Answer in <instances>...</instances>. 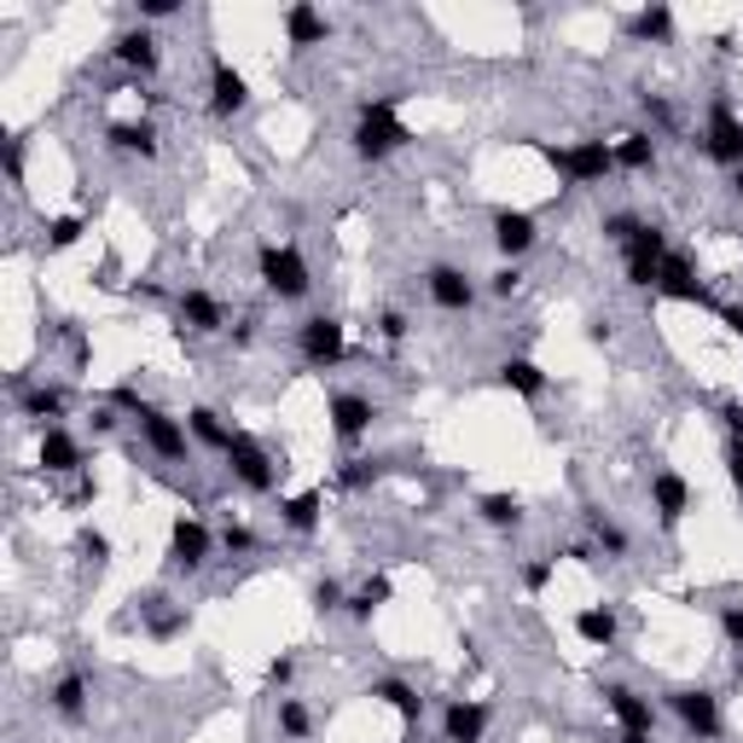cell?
<instances>
[{
    "label": "cell",
    "instance_id": "cell-32",
    "mask_svg": "<svg viewBox=\"0 0 743 743\" xmlns=\"http://www.w3.org/2000/svg\"><path fill=\"white\" fill-rule=\"evenodd\" d=\"M372 697H378V703H390L406 726H419V721H424V697H419V685H406V680H372Z\"/></svg>",
    "mask_w": 743,
    "mask_h": 743
},
{
    "label": "cell",
    "instance_id": "cell-50",
    "mask_svg": "<svg viewBox=\"0 0 743 743\" xmlns=\"http://www.w3.org/2000/svg\"><path fill=\"white\" fill-rule=\"evenodd\" d=\"M181 12V0H140V23H163Z\"/></svg>",
    "mask_w": 743,
    "mask_h": 743
},
{
    "label": "cell",
    "instance_id": "cell-4",
    "mask_svg": "<svg viewBox=\"0 0 743 743\" xmlns=\"http://www.w3.org/2000/svg\"><path fill=\"white\" fill-rule=\"evenodd\" d=\"M227 471H233V482H239L244 494H273V482H279V471H285V459H273L250 430H239L233 448H227Z\"/></svg>",
    "mask_w": 743,
    "mask_h": 743
},
{
    "label": "cell",
    "instance_id": "cell-16",
    "mask_svg": "<svg viewBox=\"0 0 743 743\" xmlns=\"http://www.w3.org/2000/svg\"><path fill=\"white\" fill-rule=\"evenodd\" d=\"M489 721H494L489 703L453 697V703L442 709V743H482V737H489Z\"/></svg>",
    "mask_w": 743,
    "mask_h": 743
},
{
    "label": "cell",
    "instance_id": "cell-38",
    "mask_svg": "<svg viewBox=\"0 0 743 743\" xmlns=\"http://www.w3.org/2000/svg\"><path fill=\"white\" fill-rule=\"evenodd\" d=\"M639 111H645V122H651V134H674V122H680V111L669 106L662 93H639Z\"/></svg>",
    "mask_w": 743,
    "mask_h": 743
},
{
    "label": "cell",
    "instance_id": "cell-7",
    "mask_svg": "<svg viewBox=\"0 0 743 743\" xmlns=\"http://www.w3.org/2000/svg\"><path fill=\"white\" fill-rule=\"evenodd\" d=\"M662 262H669V227L645 221V227L633 233V244L622 250V273H627V285H633V291H656Z\"/></svg>",
    "mask_w": 743,
    "mask_h": 743
},
{
    "label": "cell",
    "instance_id": "cell-56",
    "mask_svg": "<svg viewBox=\"0 0 743 743\" xmlns=\"http://www.w3.org/2000/svg\"><path fill=\"white\" fill-rule=\"evenodd\" d=\"M732 198L743 203V169H732Z\"/></svg>",
    "mask_w": 743,
    "mask_h": 743
},
{
    "label": "cell",
    "instance_id": "cell-36",
    "mask_svg": "<svg viewBox=\"0 0 743 743\" xmlns=\"http://www.w3.org/2000/svg\"><path fill=\"white\" fill-rule=\"evenodd\" d=\"M390 471V459H367V453H354V459H343L338 465V489H349V494H361V489H372V482Z\"/></svg>",
    "mask_w": 743,
    "mask_h": 743
},
{
    "label": "cell",
    "instance_id": "cell-43",
    "mask_svg": "<svg viewBox=\"0 0 743 743\" xmlns=\"http://www.w3.org/2000/svg\"><path fill=\"white\" fill-rule=\"evenodd\" d=\"M552 575H558V558H529L523 563V586H529V593H546Z\"/></svg>",
    "mask_w": 743,
    "mask_h": 743
},
{
    "label": "cell",
    "instance_id": "cell-17",
    "mask_svg": "<svg viewBox=\"0 0 743 743\" xmlns=\"http://www.w3.org/2000/svg\"><path fill=\"white\" fill-rule=\"evenodd\" d=\"M494 244H500L505 262H523V255L541 244V221L529 210H494Z\"/></svg>",
    "mask_w": 743,
    "mask_h": 743
},
{
    "label": "cell",
    "instance_id": "cell-52",
    "mask_svg": "<svg viewBox=\"0 0 743 743\" xmlns=\"http://www.w3.org/2000/svg\"><path fill=\"white\" fill-rule=\"evenodd\" d=\"M726 476H732V489L743 500V442H726Z\"/></svg>",
    "mask_w": 743,
    "mask_h": 743
},
{
    "label": "cell",
    "instance_id": "cell-45",
    "mask_svg": "<svg viewBox=\"0 0 743 743\" xmlns=\"http://www.w3.org/2000/svg\"><path fill=\"white\" fill-rule=\"evenodd\" d=\"M489 291H494V297H518V291H523V268H518V262L494 268V273H489Z\"/></svg>",
    "mask_w": 743,
    "mask_h": 743
},
{
    "label": "cell",
    "instance_id": "cell-51",
    "mask_svg": "<svg viewBox=\"0 0 743 743\" xmlns=\"http://www.w3.org/2000/svg\"><path fill=\"white\" fill-rule=\"evenodd\" d=\"M291 680H297V656H273V662H268V685L285 691Z\"/></svg>",
    "mask_w": 743,
    "mask_h": 743
},
{
    "label": "cell",
    "instance_id": "cell-14",
    "mask_svg": "<svg viewBox=\"0 0 743 743\" xmlns=\"http://www.w3.org/2000/svg\"><path fill=\"white\" fill-rule=\"evenodd\" d=\"M651 511H656V523L674 534L685 523V511H691V482L680 471H669V465L651 471Z\"/></svg>",
    "mask_w": 743,
    "mask_h": 743
},
{
    "label": "cell",
    "instance_id": "cell-11",
    "mask_svg": "<svg viewBox=\"0 0 743 743\" xmlns=\"http://www.w3.org/2000/svg\"><path fill=\"white\" fill-rule=\"evenodd\" d=\"M111 59L134 76H158L163 70V41L151 36V23H128V30L111 36Z\"/></svg>",
    "mask_w": 743,
    "mask_h": 743
},
{
    "label": "cell",
    "instance_id": "cell-55",
    "mask_svg": "<svg viewBox=\"0 0 743 743\" xmlns=\"http://www.w3.org/2000/svg\"><path fill=\"white\" fill-rule=\"evenodd\" d=\"M622 743H656V732H622Z\"/></svg>",
    "mask_w": 743,
    "mask_h": 743
},
{
    "label": "cell",
    "instance_id": "cell-29",
    "mask_svg": "<svg viewBox=\"0 0 743 743\" xmlns=\"http://www.w3.org/2000/svg\"><path fill=\"white\" fill-rule=\"evenodd\" d=\"M320 511H325V489H309V494L279 500V523H285L291 534H314L320 529Z\"/></svg>",
    "mask_w": 743,
    "mask_h": 743
},
{
    "label": "cell",
    "instance_id": "cell-26",
    "mask_svg": "<svg viewBox=\"0 0 743 743\" xmlns=\"http://www.w3.org/2000/svg\"><path fill=\"white\" fill-rule=\"evenodd\" d=\"M187 435H192V448H203V453H221L227 459V448H233V424H227L215 406H192L187 413Z\"/></svg>",
    "mask_w": 743,
    "mask_h": 743
},
{
    "label": "cell",
    "instance_id": "cell-35",
    "mask_svg": "<svg viewBox=\"0 0 743 743\" xmlns=\"http://www.w3.org/2000/svg\"><path fill=\"white\" fill-rule=\"evenodd\" d=\"M476 518L489 529H523V500L518 494H482L476 500Z\"/></svg>",
    "mask_w": 743,
    "mask_h": 743
},
{
    "label": "cell",
    "instance_id": "cell-22",
    "mask_svg": "<svg viewBox=\"0 0 743 743\" xmlns=\"http://www.w3.org/2000/svg\"><path fill=\"white\" fill-rule=\"evenodd\" d=\"M106 145L111 151H122V158H140V163H151L163 151V140H158V122H111L106 128Z\"/></svg>",
    "mask_w": 743,
    "mask_h": 743
},
{
    "label": "cell",
    "instance_id": "cell-49",
    "mask_svg": "<svg viewBox=\"0 0 743 743\" xmlns=\"http://www.w3.org/2000/svg\"><path fill=\"white\" fill-rule=\"evenodd\" d=\"M714 413H721V424H726V435H732V442H743V401L732 395V401H721V406H714Z\"/></svg>",
    "mask_w": 743,
    "mask_h": 743
},
{
    "label": "cell",
    "instance_id": "cell-53",
    "mask_svg": "<svg viewBox=\"0 0 743 743\" xmlns=\"http://www.w3.org/2000/svg\"><path fill=\"white\" fill-rule=\"evenodd\" d=\"M721 320L732 325V338L743 343V302H726V309H721Z\"/></svg>",
    "mask_w": 743,
    "mask_h": 743
},
{
    "label": "cell",
    "instance_id": "cell-40",
    "mask_svg": "<svg viewBox=\"0 0 743 743\" xmlns=\"http://www.w3.org/2000/svg\"><path fill=\"white\" fill-rule=\"evenodd\" d=\"M76 552H82V563H93V570H106V563H111V541L99 529H76Z\"/></svg>",
    "mask_w": 743,
    "mask_h": 743
},
{
    "label": "cell",
    "instance_id": "cell-2",
    "mask_svg": "<svg viewBox=\"0 0 743 743\" xmlns=\"http://www.w3.org/2000/svg\"><path fill=\"white\" fill-rule=\"evenodd\" d=\"M534 151L558 169L563 187H599L604 174H616V145L610 140H575V145H546L534 140Z\"/></svg>",
    "mask_w": 743,
    "mask_h": 743
},
{
    "label": "cell",
    "instance_id": "cell-28",
    "mask_svg": "<svg viewBox=\"0 0 743 743\" xmlns=\"http://www.w3.org/2000/svg\"><path fill=\"white\" fill-rule=\"evenodd\" d=\"M610 145H616V169H627V174H651L656 169V134L651 128H633V134L610 140Z\"/></svg>",
    "mask_w": 743,
    "mask_h": 743
},
{
    "label": "cell",
    "instance_id": "cell-44",
    "mask_svg": "<svg viewBox=\"0 0 743 743\" xmlns=\"http://www.w3.org/2000/svg\"><path fill=\"white\" fill-rule=\"evenodd\" d=\"M406 331H413V320H406L401 309H383V314H378V338H383V343H406Z\"/></svg>",
    "mask_w": 743,
    "mask_h": 743
},
{
    "label": "cell",
    "instance_id": "cell-25",
    "mask_svg": "<svg viewBox=\"0 0 743 743\" xmlns=\"http://www.w3.org/2000/svg\"><path fill=\"white\" fill-rule=\"evenodd\" d=\"M279 23H285V41L297 47V53H302V47H325V36H331V18L320 7H309V0L285 7V18H279Z\"/></svg>",
    "mask_w": 743,
    "mask_h": 743
},
{
    "label": "cell",
    "instance_id": "cell-31",
    "mask_svg": "<svg viewBox=\"0 0 743 743\" xmlns=\"http://www.w3.org/2000/svg\"><path fill=\"white\" fill-rule=\"evenodd\" d=\"M575 639H581V645H593V651H616V639H622L616 610H581V616H575Z\"/></svg>",
    "mask_w": 743,
    "mask_h": 743
},
{
    "label": "cell",
    "instance_id": "cell-21",
    "mask_svg": "<svg viewBox=\"0 0 743 743\" xmlns=\"http://www.w3.org/2000/svg\"><path fill=\"white\" fill-rule=\"evenodd\" d=\"M18 406H23V419H36L41 430H53V424L64 419L70 395L59 390V383H23V378H18Z\"/></svg>",
    "mask_w": 743,
    "mask_h": 743
},
{
    "label": "cell",
    "instance_id": "cell-30",
    "mask_svg": "<svg viewBox=\"0 0 743 743\" xmlns=\"http://www.w3.org/2000/svg\"><path fill=\"white\" fill-rule=\"evenodd\" d=\"M627 36L633 41H651V47H669L674 41V7H639L633 18H627Z\"/></svg>",
    "mask_w": 743,
    "mask_h": 743
},
{
    "label": "cell",
    "instance_id": "cell-8",
    "mask_svg": "<svg viewBox=\"0 0 743 743\" xmlns=\"http://www.w3.org/2000/svg\"><path fill=\"white\" fill-rule=\"evenodd\" d=\"M669 709H674V721L697 737V743H714L726 732V721H721V697H714L709 685H680V691H669Z\"/></svg>",
    "mask_w": 743,
    "mask_h": 743
},
{
    "label": "cell",
    "instance_id": "cell-3",
    "mask_svg": "<svg viewBox=\"0 0 743 743\" xmlns=\"http://www.w3.org/2000/svg\"><path fill=\"white\" fill-rule=\"evenodd\" d=\"M255 273H262V291L279 302H302L314 291V273H309V255L297 244H262L255 250Z\"/></svg>",
    "mask_w": 743,
    "mask_h": 743
},
{
    "label": "cell",
    "instance_id": "cell-42",
    "mask_svg": "<svg viewBox=\"0 0 743 743\" xmlns=\"http://www.w3.org/2000/svg\"><path fill=\"white\" fill-rule=\"evenodd\" d=\"M639 227H645V221H639V215L616 210V215H604V239H610V244H616V250H627V244H633V233H639Z\"/></svg>",
    "mask_w": 743,
    "mask_h": 743
},
{
    "label": "cell",
    "instance_id": "cell-41",
    "mask_svg": "<svg viewBox=\"0 0 743 743\" xmlns=\"http://www.w3.org/2000/svg\"><path fill=\"white\" fill-rule=\"evenodd\" d=\"M314 610H320V616H338V610H349V593H343V581L320 575V581H314Z\"/></svg>",
    "mask_w": 743,
    "mask_h": 743
},
{
    "label": "cell",
    "instance_id": "cell-39",
    "mask_svg": "<svg viewBox=\"0 0 743 743\" xmlns=\"http://www.w3.org/2000/svg\"><path fill=\"white\" fill-rule=\"evenodd\" d=\"M82 233H88V221L82 215H59V221H47V250H70V244H82Z\"/></svg>",
    "mask_w": 743,
    "mask_h": 743
},
{
    "label": "cell",
    "instance_id": "cell-6",
    "mask_svg": "<svg viewBox=\"0 0 743 743\" xmlns=\"http://www.w3.org/2000/svg\"><path fill=\"white\" fill-rule=\"evenodd\" d=\"M297 349L314 372H331V367H343V354H349V331H343L338 314H309L297 325Z\"/></svg>",
    "mask_w": 743,
    "mask_h": 743
},
{
    "label": "cell",
    "instance_id": "cell-23",
    "mask_svg": "<svg viewBox=\"0 0 743 743\" xmlns=\"http://www.w3.org/2000/svg\"><path fill=\"white\" fill-rule=\"evenodd\" d=\"M604 709L622 721V732H656V709L633 685H604Z\"/></svg>",
    "mask_w": 743,
    "mask_h": 743
},
{
    "label": "cell",
    "instance_id": "cell-13",
    "mask_svg": "<svg viewBox=\"0 0 743 743\" xmlns=\"http://www.w3.org/2000/svg\"><path fill=\"white\" fill-rule=\"evenodd\" d=\"M325 413H331V435H338L343 448H354V442H361V435L378 424V406H372L367 395H354V390H338Z\"/></svg>",
    "mask_w": 743,
    "mask_h": 743
},
{
    "label": "cell",
    "instance_id": "cell-10",
    "mask_svg": "<svg viewBox=\"0 0 743 743\" xmlns=\"http://www.w3.org/2000/svg\"><path fill=\"white\" fill-rule=\"evenodd\" d=\"M210 552H215L210 523H203V518H174V529H169V570L198 575L203 563H210Z\"/></svg>",
    "mask_w": 743,
    "mask_h": 743
},
{
    "label": "cell",
    "instance_id": "cell-24",
    "mask_svg": "<svg viewBox=\"0 0 743 743\" xmlns=\"http://www.w3.org/2000/svg\"><path fill=\"white\" fill-rule=\"evenodd\" d=\"M500 383H505L511 395H523V401H541V395L552 390L546 367L529 361V354H505V361H500Z\"/></svg>",
    "mask_w": 743,
    "mask_h": 743
},
{
    "label": "cell",
    "instance_id": "cell-27",
    "mask_svg": "<svg viewBox=\"0 0 743 743\" xmlns=\"http://www.w3.org/2000/svg\"><path fill=\"white\" fill-rule=\"evenodd\" d=\"M88 697H93V685H88V674H59L53 680V691H47V703H53V714L59 721H82L88 714Z\"/></svg>",
    "mask_w": 743,
    "mask_h": 743
},
{
    "label": "cell",
    "instance_id": "cell-33",
    "mask_svg": "<svg viewBox=\"0 0 743 743\" xmlns=\"http://www.w3.org/2000/svg\"><path fill=\"white\" fill-rule=\"evenodd\" d=\"M390 599H395V581H390V575H367V581L349 593V616H354V622H372Z\"/></svg>",
    "mask_w": 743,
    "mask_h": 743
},
{
    "label": "cell",
    "instance_id": "cell-12",
    "mask_svg": "<svg viewBox=\"0 0 743 743\" xmlns=\"http://www.w3.org/2000/svg\"><path fill=\"white\" fill-rule=\"evenodd\" d=\"M424 291H430V302L442 314H471L476 309V279L465 268H453V262H435L424 273Z\"/></svg>",
    "mask_w": 743,
    "mask_h": 743
},
{
    "label": "cell",
    "instance_id": "cell-18",
    "mask_svg": "<svg viewBox=\"0 0 743 743\" xmlns=\"http://www.w3.org/2000/svg\"><path fill=\"white\" fill-rule=\"evenodd\" d=\"M244 106H250V82L227 59H210V117L233 122Z\"/></svg>",
    "mask_w": 743,
    "mask_h": 743
},
{
    "label": "cell",
    "instance_id": "cell-34",
    "mask_svg": "<svg viewBox=\"0 0 743 743\" xmlns=\"http://www.w3.org/2000/svg\"><path fill=\"white\" fill-rule=\"evenodd\" d=\"M586 529H593V546L604 552V558H627V529L610 518V511H599V505H586Z\"/></svg>",
    "mask_w": 743,
    "mask_h": 743
},
{
    "label": "cell",
    "instance_id": "cell-15",
    "mask_svg": "<svg viewBox=\"0 0 743 743\" xmlns=\"http://www.w3.org/2000/svg\"><path fill=\"white\" fill-rule=\"evenodd\" d=\"M656 297H669V302H697V309H709V285L697 279V268H691V255H680V250H669V262H662V273H656Z\"/></svg>",
    "mask_w": 743,
    "mask_h": 743
},
{
    "label": "cell",
    "instance_id": "cell-46",
    "mask_svg": "<svg viewBox=\"0 0 743 743\" xmlns=\"http://www.w3.org/2000/svg\"><path fill=\"white\" fill-rule=\"evenodd\" d=\"M0 163H7V181H12V187H23V140H18V134L0 140Z\"/></svg>",
    "mask_w": 743,
    "mask_h": 743
},
{
    "label": "cell",
    "instance_id": "cell-19",
    "mask_svg": "<svg viewBox=\"0 0 743 743\" xmlns=\"http://www.w3.org/2000/svg\"><path fill=\"white\" fill-rule=\"evenodd\" d=\"M181 331H192V338H215V331H227V309L215 291H181Z\"/></svg>",
    "mask_w": 743,
    "mask_h": 743
},
{
    "label": "cell",
    "instance_id": "cell-9",
    "mask_svg": "<svg viewBox=\"0 0 743 743\" xmlns=\"http://www.w3.org/2000/svg\"><path fill=\"white\" fill-rule=\"evenodd\" d=\"M134 424H140L145 448L158 453V459H169V465H181V459H187V448H192L187 419H169L158 401H140V406H134Z\"/></svg>",
    "mask_w": 743,
    "mask_h": 743
},
{
    "label": "cell",
    "instance_id": "cell-20",
    "mask_svg": "<svg viewBox=\"0 0 743 743\" xmlns=\"http://www.w3.org/2000/svg\"><path fill=\"white\" fill-rule=\"evenodd\" d=\"M82 465H88V453H82V442H76L64 424L41 430V471H47V476H76Z\"/></svg>",
    "mask_w": 743,
    "mask_h": 743
},
{
    "label": "cell",
    "instance_id": "cell-37",
    "mask_svg": "<svg viewBox=\"0 0 743 743\" xmlns=\"http://www.w3.org/2000/svg\"><path fill=\"white\" fill-rule=\"evenodd\" d=\"M279 732H285L291 743H309L314 737V714L302 697H279Z\"/></svg>",
    "mask_w": 743,
    "mask_h": 743
},
{
    "label": "cell",
    "instance_id": "cell-1",
    "mask_svg": "<svg viewBox=\"0 0 743 743\" xmlns=\"http://www.w3.org/2000/svg\"><path fill=\"white\" fill-rule=\"evenodd\" d=\"M349 140H354V158H361V163H383V158H395V151H406L419 134L401 122V99L383 93V99H367V106H361Z\"/></svg>",
    "mask_w": 743,
    "mask_h": 743
},
{
    "label": "cell",
    "instance_id": "cell-5",
    "mask_svg": "<svg viewBox=\"0 0 743 743\" xmlns=\"http://www.w3.org/2000/svg\"><path fill=\"white\" fill-rule=\"evenodd\" d=\"M697 151H703L709 163H721V169H743V117L732 111L726 93L709 99V128H703Z\"/></svg>",
    "mask_w": 743,
    "mask_h": 743
},
{
    "label": "cell",
    "instance_id": "cell-54",
    "mask_svg": "<svg viewBox=\"0 0 743 743\" xmlns=\"http://www.w3.org/2000/svg\"><path fill=\"white\" fill-rule=\"evenodd\" d=\"M93 430H99V435L117 430V413H111V406H99V413H93Z\"/></svg>",
    "mask_w": 743,
    "mask_h": 743
},
{
    "label": "cell",
    "instance_id": "cell-47",
    "mask_svg": "<svg viewBox=\"0 0 743 743\" xmlns=\"http://www.w3.org/2000/svg\"><path fill=\"white\" fill-rule=\"evenodd\" d=\"M721 633L732 651H743V604H721Z\"/></svg>",
    "mask_w": 743,
    "mask_h": 743
},
{
    "label": "cell",
    "instance_id": "cell-48",
    "mask_svg": "<svg viewBox=\"0 0 743 743\" xmlns=\"http://www.w3.org/2000/svg\"><path fill=\"white\" fill-rule=\"evenodd\" d=\"M221 546L233 552V558H244V552H255V534H250L244 523H227V529H221Z\"/></svg>",
    "mask_w": 743,
    "mask_h": 743
}]
</instances>
